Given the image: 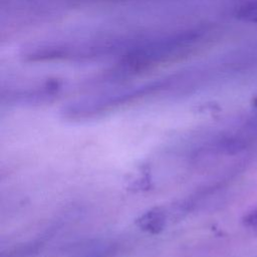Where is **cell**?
I'll return each instance as SVG.
<instances>
[{
    "label": "cell",
    "instance_id": "cell-1",
    "mask_svg": "<svg viewBox=\"0 0 257 257\" xmlns=\"http://www.w3.org/2000/svg\"><path fill=\"white\" fill-rule=\"evenodd\" d=\"M167 223V214L164 209L156 207L143 213L137 220V226L150 234H158L165 228Z\"/></svg>",
    "mask_w": 257,
    "mask_h": 257
},
{
    "label": "cell",
    "instance_id": "cell-2",
    "mask_svg": "<svg viewBox=\"0 0 257 257\" xmlns=\"http://www.w3.org/2000/svg\"><path fill=\"white\" fill-rule=\"evenodd\" d=\"M237 19L247 23H257V0L240 5L235 12Z\"/></svg>",
    "mask_w": 257,
    "mask_h": 257
},
{
    "label": "cell",
    "instance_id": "cell-3",
    "mask_svg": "<svg viewBox=\"0 0 257 257\" xmlns=\"http://www.w3.org/2000/svg\"><path fill=\"white\" fill-rule=\"evenodd\" d=\"M244 224L248 229L257 234V211L247 215L244 219Z\"/></svg>",
    "mask_w": 257,
    "mask_h": 257
}]
</instances>
